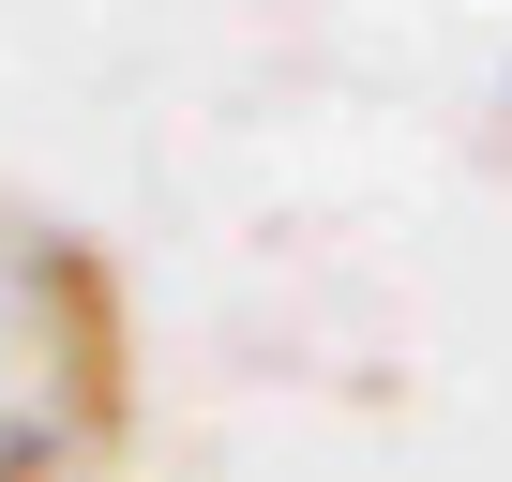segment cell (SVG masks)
Wrapping results in <instances>:
<instances>
[{
    "instance_id": "1",
    "label": "cell",
    "mask_w": 512,
    "mask_h": 482,
    "mask_svg": "<svg viewBox=\"0 0 512 482\" xmlns=\"http://www.w3.org/2000/svg\"><path fill=\"white\" fill-rule=\"evenodd\" d=\"M136 452V317L106 241L0 196V482H121Z\"/></svg>"
}]
</instances>
